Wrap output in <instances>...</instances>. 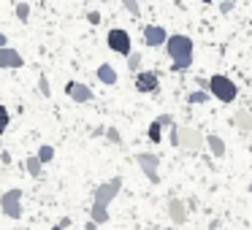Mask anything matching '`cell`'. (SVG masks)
<instances>
[{"mask_svg":"<svg viewBox=\"0 0 252 230\" xmlns=\"http://www.w3.org/2000/svg\"><path fill=\"white\" fill-rule=\"evenodd\" d=\"M233 122H236V127H239V130H244V133H250L252 130V114L247 109H239L233 114Z\"/></svg>","mask_w":252,"mask_h":230,"instance_id":"obj_14","label":"cell"},{"mask_svg":"<svg viewBox=\"0 0 252 230\" xmlns=\"http://www.w3.org/2000/svg\"><path fill=\"white\" fill-rule=\"evenodd\" d=\"M57 225H63V228H71V217H63Z\"/></svg>","mask_w":252,"mask_h":230,"instance_id":"obj_30","label":"cell"},{"mask_svg":"<svg viewBox=\"0 0 252 230\" xmlns=\"http://www.w3.org/2000/svg\"><path fill=\"white\" fill-rule=\"evenodd\" d=\"M209 95H214V98H217L220 103H233L236 95H239V89H236V84L230 82L228 76L217 73V76L209 79Z\"/></svg>","mask_w":252,"mask_h":230,"instance_id":"obj_3","label":"cell"},{"mask_svg":"<svg viewBox=\"0 0 252 230\" xmlns=\"http://www.w3.org/2000/svg\"><path fill=\"white\" fill-rule=\"evenodd\" d=\"M8 122H11V116H8V109H6V106H0V136L6 133Z\"/></svg>","mask_w":252,"mask_h":230,"instance_id":"obj_21","label":"cell"},{"mask_svg":"<svg viewBox=\"0 0 252 230\" xmlns=\"http://www.w3.org/2000/svg\"><path fill=\"white\" fill-rule=\"evenodd\" d=\"M168 125H174V116H171V114H160L158 119L149 125V130H147L149 141H152V144H160V141H163V127H168Z\"/></svg>","mask_w":252,"mask_h":230,"instance_id":"obj_9","label":"cell"},{"mask_svg":"<svg viewBox=\"0 0 252 230\" xmlns=\"http://www.w3.org/2000/svg\"><path fill=\"white\" fill-rule=\"evenodd\" d=\"M106 44H109V49L111 52H117V55H130V35H127V30H120V28H114V30H109V35H106Z\"/></svg>","mask_w":252,"mask_h":230,"instance_id":"obj_7","label":"cell"},{"mask_svg":"<svg viewBox=\"0 0 252 230\" xmlns=\"http://www.w3.org/2000/svg\"><path fill=\"white\" fill-rule=\"evenodd\" d=\"M198 87L206 89V92H209V79H198Z\"/></svg>","mask_w":252,"mask_h":230,"instance_id":"obj_29","label":"cell"},{"mask_svg":"<svg viewBox=\"0 0 252 230\" xmlns=\"http://www.w3.org/2000/svg\"><path fill=\"white\" fill-rule=\"evenodd\" d=\"M98 79L103 84H117V71L109 65V62H103V65L98 68Z\"/></svg>","mask_w":252,"mask_h":230,"instance_id":"obj_17","label":"cell"},{"mask_svg":"<svg viewBox=\"0 0 252 230\" xmlns=\"http://www.w3.org/2000/svg\"><path fill=\"white\" fill-rule=\"evenodd\" d=\"M136 163H138V168L144 171V176H147L152 184H158V181H160V173H158L160 157H158V154H152V152H138V154H136Z\"/></svg>","mask_w":252,"mask_h":230,"instance_id":"obj_6","label":"cell"},{"mask_svg":"<svg viewBox=\"0 0 252 230\" xmlns=\"http://www.w3.org/2000/svg\"><path fill=\"white\" fill-rule=\"evenodd\" d=\"M171 144H174V146H182V149H190V152H198V149H203L206 138H203V133L195 130V127L174 125V130H171Z\"/></svg>","mask_w":252,"mask_h":230,"instance_id":"obj_2","label":"cell"},{"mask_svg":"<svg viewBox=\"0 0 252 230\" xmlns=\"http://www.w3.org/2000/svg\"><path fill=\"white\" fill-rule=\"evenodd\" d=\"M22 65H25V57L17 49H11V46L0 49V68H22Z\"/></svg>","mask_w":252,"mask_h":230,"instance_id":"obj_12","label":"cell"},{"mask_svg":"<svg viewBox=\"0 0 252 230\" xmlns=\"http://www.w3.org/2000/svg\"><path fill=\"white\" fill-rule=\"evenodd\" d=\"M95 228H98V225H95V222H93V219H90V222H87V225H84V230H95Z\"/></svg>","mask_w":252,"mask_h":230,"instance_id":"obj_32","label":"cell"},{"mask_svg":"<svg viewBox=\"0 0 252 230\" xmlns=\"http://www.w3.org/2000/svg\"><path fill=\"white\" fill-rule=\"evenodd\" d=\"M165 41H168L165 28H160V25H147L144 28V44L147 46H163Z\"/></svg>","mask_w":252,"mask_h":230,"instance_id":"obj_10","label":"cell"},{"mask_svg":"<svg viewBox=\"0 0 252 230\" xmlns=\"http://www.w3.org/2000/svg\"><path fill=\"white\" fill-rule=\"evenodd\" d=\"M201 3H212V0H201Z\"/></svg>","mask_w":252,"mask_h":230,"instance_id":"obj_35","label":"cell"},{"mask_svg":"<svg viewBox=\"0 0 252 230\" xmlns=\"http://www.w3.org/2000/svg\"><path fill=\"white\" fill-rule=\"evenodd\" d=\"M250 192H252V181H250Z\"/></svg>","mask_w":252,"mask_h":230,"instance_id":"obj_36","label":"cell"},{"mask_svg":"<svg viewBox=\"0 0 252 230\" xmlns=\"http://www.w3.org/2000/svg\"><path fill=\"white\" fill-rule=\"evenodd\" d=\"M0 208H3V214H6V217H11V219L22 217V190H19V187H14V190L0 192Z\"/></svg>","mask_w":252,"mask_h":230,"instance_id":"obj_5","label":"cell"},{"mask_svg":"<svg viewBox=\"0 0 252 230\" xmlns=\"http://www.w3.org/2000/svg\"><path fill=\"white\" fill-rule=\"evenodd\" d=\"M35 157L41 160V163H52V157H55V146H49V144H44V146L38 149V152H35Z\"/></svg>","mask_w":252,"mask_h":230,"instance_id":"obj_18","label":"cell"},{"mask_svg":"<svg viewBox=\"0 0 252 230\" xmlns=\"http://www.w3.org/2000/svg\"><path fill=\"white\" fill-rule=\"evenodd\" d=\"M17 19H19V22H28V19H30V6H28V3H19V6H17Z\"/></svg>","mask_w":252,"mask_h":230,"instance_id":"obj_23","label":"cell"},{"mask_svg":"<svg viewBox=\"0 0 252 230\" xmlns=\"http://www.w3.org/2000/svg\"><path fill=\"white\" fill-rule=\"evenodd\" d=\"M3 46H8V38L3 33H0V49H3Z\"/></svg>","mask_w":252,"mask_h":230,"instance_id":"obj_31","label":"cell"},{"mask_svg":"<svg viewBox=\"0 0 252 230\" xmlns=\"http://www.w3.org/2000/svg\"><path fill=\"white\" fill-rule=\"evenodd\" d=\"M52 230H65V228H63V225H55V228H52Z\"/></svg>","mask_w":252,"mask_h":230,"instance_id":"obj_33","label":"cell"},{"mask_svg":"<svg viewBox=\"0 0 252 230\" xmlns=\"http://www.w3.org/2000/svg\"><path fill=\"white\" fill-rule=\"evenodd\" d=\"M163 230H171V228H163Z\"/></svg>","mask_w":252,"mask_h":230,"instance_id":"obj_37","label":"cell"},{"mask_svg":"<svg viewBox=\"0 0 252 230\" xmlns=\"http://www.w3.org/2000/svg\"><path fill=\"white\" fill-rule=\"evenodd\" d=\"M65 92L71 95V100H76V103H90V100H93V89L82 82H68Z\"/></svg>","mask_w":252,"mask_h":230,"instance_id":"obj_11","label":"cell"},{"mask_svg":"<svg viewBox=\"0 0 252 230\" xmlns=\"http://www.w3.org/2000/svg\"><path fill=\"white\" fill-rule=\"evenodd\" d=\"M38 89H41V95H46V98L52 95V87H49V82H46V76L38 79Z\"/></svg>","mask_w":252,"mask_h":230,"instance_id":"obj_25","label":"cell"},{"mask_svg":"<svg viewBox=\"0 0 252 230\" xmlns=\"http://www.w3.org/2000/svg\"><path fill=\"white\" fill-rule=\"evenodd\" d=\"M168 217L174 225H185L187 222V206L185 201H179V198H171L168 201Z\"/></svg>","mask_w":252,"mask_h":230,"instance_id":"obj_13","label":"cell"},{"mask_svg":"<svg viewBox=\"0 0 252 230\" xmlns=\"http://www.w3.org/2000/svg\"><path fill=\"white\" fill-rule=\"evenodd\" d=\"M206 100H209V92H206V89H198V92H190V95H187V103H206Z\"/></svg>","mask_w":252,"mask_h":230,"instance_id":"obj_19","label":"cell"},{"mask_svg":"<svg viewBox=\"0 0 252 230\" xmlns=\"http://www.w3.org/2000/svg\"><path fill=\"white\" fill-rule=\"evenodd\" d=\"M0 163H3V165H11V154H8L6 149H3V152H0Z\"/></svg>","mask_w":252,"mask_h":230,"instance_id":"obj_28","label":"cell"},{"mask_svg":"<svg viewBox=\"0 0 252 230\" xmlns=\"http://www.w3.org/2000/svg\"><path fill=\"white\" fill-rule=\"evenodd\" d=\"M127 68H130L133 73H138V68H141V55H138V52H130V55H127Z\"/></svg>","mask_w":252,"mask_h":230,"instance_id":"obj_20","label":"cell"},{"mask_svg":"<svg viewBox=\"0 0 252 230\" xmlns=\"http://www.w3.org/2000/svg\"><path fill=\"white\" fill-rule=\"evenodd\" d=\"M87 19H90V25H100V14L98 11H90Z\"/></svg>","mask_w":252,"mask_h":230,"instance_id":"obj_27","label":"cell"},{"mask_svg":"<svg viewBox=\"0 0 252 230\" xmlns=\"http://www.w3.org/2000/svg\"><path fill=\"white\" fill-rule=\"evenodd\" d=\"M122 6H125L127 14H133V17H138V14H141V8H138V0H122Z\"/></svg>","mask_w":252,"mask_h":230,"instance_id":"obj_24","label":"cell"},{"mask_svg":"<svg viewBox=\"0 0 252 230\" xmlns=\"http://www.w3.org/2000/svg\"><path fill=\"white\" fill-rule=\"evenodd\" d=\"M106 138H109L114 146H122V136H120V130H117V127H109V130H106Z\"/></svg>","mask_w":252,"mask_h":230,"instance_id":"obj_22","label":"cell"},{"mask_svg":"<svg viewBox=\"0 0 252 230\" xmlns=\"http://www.w3.org/2000/svg\"><path fill=\"white\" fill-rule=\"evenodd\" d=\"M233 3H236V0H222V3H220V11L230 14V11H233Z\"/></svg>","mask_w":252,"mask_h":230,"instance_id":"obj_26","label":"cell"},{"mask_svg":"<svg viewBox=\"0 0 252 230\" xmlns=\"http://www.w3.org/2000/svg\"><path fill=\"white\" fill-rule=\"evenodd\" d=\"M120 190H122V176H114L111 181L95 187V192H93V208H109V203L120 195Z\"/></svg>","mask_w":252,"mask_h":230,"instance_id":"obj_4","label":"cell"},{"mask_svg":"<svg viewBox=\"0 0 252 230\" xmlns=\"http://www.w3.org/2000/svg\"><path fill=\"white\" fill-rule=\"evenodd\" d=\"M0 152H3V138H0Z\"/></svg>","mask_w":252,"mask_h":230,"instance_id":"obj_34","label":"cell"},{"mask_svg":"<svg viewBox=\"0 0 252 230\" xmlns=\"http://www.w3.org/2000/svg\"><path fill=\"white\" fill-rule=\"evenodd\" d=\"M165 52L174 62V71H187L192 65V41L187 35H168Z\"/></svg>","mask_w":252,"mask_h":230,"instance_id":"obj_1","label":"cell"},{"mask_svg":"<svg viewBox=\"0 0 252 230\" xmlns=\"http://www.w3.org/2000/svg\"><path fill=\"white\" fill-rule=\"evenodd\" d=\"M206 144H209V152H212L214 157H225V141H222L220 136L209 133V136H206Z\"/></svg>","mask_w":252,"mask_h":230,"instance_id":"obj_15","label":"cell"},{"mask_svg":"<svg viewBox=\"0 0 252 230\" xmlns=\"http://www.w3.org/2000/svg\"><path fill=\"white\" fill-rule=\"evenodd\" d=\"M158 87H160V79H158V73H155V71L136 73V89H138V92H158Z\"/></svg>","mask_w":252,"mask_h":230,"instance_id":"obj_8","label":"cell"},{"mask_svg":"<svg viewBox=\"0 0 252 230\" xmlns=\"http://www.w3.org/2000/svg\"><path fill=\"white\" fill-rule=\"evenodd\" d=\"M25 165H28V173L33 176V179H41V173H44V163H41L35 154H30V157L25 160Z\"/></svg>","mask_w":252,"mask_h":230,"instance_id":"obj_16","label":"cell"}]
</instances>
